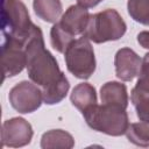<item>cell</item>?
I'll list each match as a JSON object with an SVG mask.
<instances>
[{"mask_svg":"<svg viewBox=\"0 0 149 149\" xmlns=\"http://www.w3.org/2000/svg\"><path fill=\"white\" fill-rule=\"evenodd\" d=\"M126 136L129 142L135 146L147 148L149 147V126L146 122H134L129 123Z\"/></svg>","mask_w":149,"mask_h":149,"instance_id":"16","label":"cell"},{"mask_svg":"<svg viewBox=\"0 0 149 149\" xmlns=\"http://www.w3.org/2000/svg\"><path fill=\"white\" fill-rule=\"evenodd\" d=\"M130 100L140 121L149 125V92L135 86L130 92Z\"/></svg>","mask_w":149,"mask_h":149,"instance_id":"15","label":"cell"},{"mask_svg":"<svg viewBox=\"0 0 149 149\" xmlns=\"http://www.w3.org/2000/svg\"><path fill=\"white\" fill-rule=\"evenodd\" d=\"M33 135V127L26 119L20 116L8 119L1 126V147H24L30 143Z\"/></svg>","mask_w":149,"mask_h":149,"instance_id":"8","label":"cell"},{"mask_svg":"<svg viewBox=\"0 0 149 149\" xmlns=\"http://www.w3.org/2000/svg\"><path fill=\"white\" fill-rule=\"evenodd\" d=\"M70 100H71V104L77 109L84 113L85 111L93 107L98 102L94 86L88 83H80L76 85L71 92Z\"/></svg>","mask_w":149,"mask_h":149,"instance_id":"12","label":"cell"},{"mask_svg":"<svg viewBox=\"0 0 149 149\" xmlns=\"http://www.w3.org/2000/svg\"><path fill=\"white\" fill-rule=\"evenodd\" d=\"M74 146L72 135L63 129H51L45 132L41 137L42 149H71Z\"/></svg>","mask_w":149,"mask_h":149,"instance_id":"13","label":"cell"},{"mask_svg":"<svg viewBox=\"0 0 149 149\" xmlns=\"http://www.w3.org/2000/svg\"><path fill=\"white\" fill-rule=\"evenodd\" d=\"M142 59L130 48H121L114 57L115 74L122 81H132L140 72Z\"/></svg>","mask_w":149,"mask_h":149,"instance_id":"9","label":"cell"},{"mask_svg":"<svg viewBox=\"0 0 149 149\" xmlns=\"http://www.w3.org/2000/svg\"><path fill=\"white\" fill-rule=\"evenodd\" d=\"M26 44L12 37H3L1 47L2 79L19 74L27 66Z\"/></svg>","mask_w":149,"mask_h":149,"instance_id":"7","label":"cell"},{"mask_svg":"<svg viewBox=\"0 0 149 149\" xmlns=\"http://www.w3.org/2000/svg\"><path fill=\"white\" fill-rule=\"evenodd\" d=\"M137 42L142 48L149 50V31H140L137 34Z\"/></svg>","mask_w":149,"mask_h":149,"instance_id":"20","label":"cell"},{"mask_svg":"<svg viewBox=\"0 0 149 149\" xmlns=\"http://www.w3.org/2000/svg\"><path fill=\"white\" fill-rule=\"evenodd\" d=\"M101 1L102 0H77L78 5L81 7H85V8H93Z\"/></svg>","mask_w":149,"mask_h":149,"instance_id":"21","label":"cell"},{"mask_svg":"<svg viewBox=\"0 0 149 149\" xmlns=\"http://www.w3.org/2000/svg\"><path fill=\"white\" fill-rule=\"evenodd\" d=\"M73 41H74V36L65 31L58 22L54 23V26L50 29V43L56 51L64 54L68 47Z\"/></svg>","mask_w":149,"mask_h":149,"instance_id":"17","label":"cell"},{"mask_svg":"<svg viewBox=\"0 0 149 149\" xmlns=\"http://www.w3.org/2000/svg\"><path fill=\"white\" fill-rule=\"evenodd\" d=\"M68 71L79 79H88L95 71V56L90 40H74L64 52Z\"/></svg>","mask_w":149,"mask_h":149,"instance_id":"5","label":"cell"},{"mask_svg":"<svg viewBox=\"0 0 149 149\" xmlns=\"http://www.w3.org/2000/svg\"><path fill=\"white\" fill-rule=\"evenodd\" d=\"M100 99L102 104L116 105L122 108L128 107V93L125 84L119 81H107L100 88Z\"/></svg>","mask_w":149,"mask_h":149,"instance_id":"11","label":"cell"},{"mask_svg":"<svg viewBox=\"0 0 149 149\" xmlns=\"http://www.w3.org/2000/svg\"><path fill=\"white\" fill-rule=\"evenodd\" d=\"M27 72L33 83L41 90L50 88L65 78L52 54L45 49L43 34L37 26L26 43Z\"/></svg>","mask_w":149,"mask_h":149,"instance_id":"1","label":"cell"},{"mask_svg":"<svg viewBox=\"0 0 149 149\" xmlns=\"http://www.w3.org/2000/svg\"><path fill=\"white\" fill-rule=\"evenodd\" d=\"M127 9L134 21L149 26V0H128Z\"/></svg>","mask_w":149,"mask_h":149,"instance_id":"18","label":"cell"},{"mask_svg":"<svg viewBox=\"0 0 149 149\" xmlns=\"http://www.w3.org/2000/svg\"><path fill=\"white\" fill-rule=\"evenodd\" d=\"M81 114L90 128L111 136H121L126 134L129 126L126 108L116 105L97 104Z\"/></svg>","mask_w":149,"mask_h":149,"instance_id":"2","label":"cell"},{"mask_svg":"<svg viewBox=\"0 0 149 149\" xmlns=\"http://www.w3.org/2000/svg\"><path fill=\"white\" fill-rule=\"evenodd\" d=\"M90 15L91 14L88 13L87 8L81 7L79 5H72L61 16L58 23L65 31H68L72 36L80 35L86 29Z\"/></svg>","mask_w":149,"mask_h":149,"instance_id":"10","label":"cell"},{"mask_svg":"<svg viewBox=\"0 0 149 149\" xmlns=\"http://www.w3.org/2000/svg\"><path fill=\"white\" fill-rule=\"evenodd\" d=\"M127 30V24L121 15L112 8L97 14H91L86 29L81 34L85 38L100 44L108 41H118Z\"/></svg>","mask_w":149,"mask_h":149,"instance_id":"3","label":"cell"},{"mask_svg":"<svg viewBox=\"0 0 149 149\" xmlns=\"http://www.w3.org/2000/svg\"><path fill=\"white\" fill-rule=\"evenodd\" d=\"M33 8L41 20L49 23H56L63 10L61 0H34Z\"/></svg>","mask_w":149,"mask_h":149,"instance_id":"14","label":"cell"},{"mask_svg":"<svg viewBox=\"0 0 149 149\" xmlns=\"http://www.w3.org/2000/svg\"><path fill=\"white\" fill-rule=\"evenodd\" d=\"M8 99L16 112L21 114L33 113L42 105V90L35 83L22 80L10 88Z\"/></svg>","mask_w":149,"mask_h":149,"instance_id":"6","label":"cell"},{"mask_svg":"<svg viewBox=\"0 0 149 149\" xmlns=\"http://www.w3.org/2000/svg\"><path fill=\"white\" fill-rule=\"evenodd\" d=\"M3 37H12L24 44L36 29L30 20L29 12L21 0H5L2 9Z\"/></svg>","mask_w":149,"mask_h":149,"instance_id":"4","label":"cell"},{"mask_svg":"<svg viewBox=\"0 0 149 149\" xmlns=\"http://www.w3.org/2000/svg\"><path fill=\"white\" fill-rule=\"evenodd\" d=\"M137 76H139V79L135 86L149 92V52H147L142 58L140 72Z\"/></svg>","mask_w":149,"mask_h":149,"instance_id":"19","label":"cell"}]
</instances>
